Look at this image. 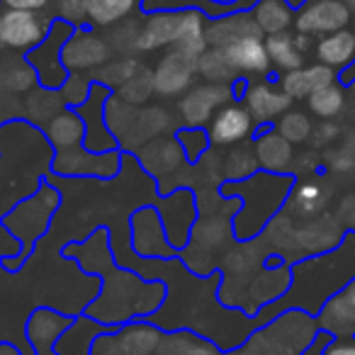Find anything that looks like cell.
<instances>
[{
    "label": "cell",
    "instance_id": "6da1fadb",
    "mask_svg": "<svg viewBox=\"0 0 355 355\" xmlns=\"http://www.w3.org/2000/svg\"><path fill=\"white\" fill-rule=\"evenodd\" d=\"M64 258H73L85 268V272L103 275V295L88 304L85 316L98 324L119 329L139 319H148L161 309L166 300V285L161 280H141V275L112 261L110 251V234L105 229H95L93 236L83 243H69L64 248Z\"/></svg>",
    "mask_w": 355,
    "mask_h": 355
},
{
    "label": "cell",
    "instance_id": "7a4b0ae2",
    "mask_svg": "<svg viewBox=\"0 0 355 355\" xmlns=\"http://www.w3.org/2000/svg\"><path fill=\"white\" fill-rule=\"evenodd\" d=\"M295 185V175L290 173H266L258 171L253 178L241 183H222V198H239L241 209L234 217V236L236 241H253L266 227L282 212L287 198Z\"/></svg>",
    "mask_w": 355,
    "mask_h": 355
},
{
    "label": "cell",
    "instance_id": "3957f363",
    "mask_svg": "<svg viewBox=\"0 0 355 355\" xmlns=\"http://www.w3.org/2000/svg\"><path fill=\"white\" fill-rule=\"evenodd\" d=\"M316 334V316L302 309H285L258 326L241 345L251 355H302Z\"/></svg>",
    "mask_w": 355,
    "mask_h": 355
},
{
    "label": "cell",
    "instance_id": "277c9868",
    "mask_svg": "<svg viewBox=\"0 0 355 355\" xmlns=\"http://www.w3.org/2000/svg\"><path fill=\"white\" fill-rule=\"evenodd\" d=\"M61 195L56 188H51L49 183H42V188L35 195L25 198L22 202H17L10 212L3 217V227L22 243V256L20 261H10V258H3V268H8L10 272H15L17 268L25 263V258L32 253L35 243L49 229L51 219H54L56 209H59Z\"/></svg>",
    "mask_w": 355,
    "mask_h": 355
},
{
    "label": "cell",
    "instance_id": "5b68a950",
    "mask_svg": "<svg viewBox=\"0 0 355 355\" xmlns=\"http://www.w3.org/2000/svg\"><path fill=\"white\" fill-rule=\"evenodd\" d=\"M76 32L73 25L64 20H54L46 40L42 42L37 49H32L27 54V61L32 64V69L37 71V78H40L42 88L49 90H61V85L69 78V71L64 69V61H61V49L69 42V37Z\"/></svg>",
    "mask_w": 355,
    "mask_h": 355
},
{
    "label": "cell",
    "instance_id": "8992f818",
    "mask_svg": "<svg viewBox=\"0 0 355 355\" xmlns=\"http://www.w3.org/2000/svg\"><path fill=\"white\" fill-rule=\"evenodd\" d=\"M122 148H112L105 153H93L85 146L59 151L51 161V171L61 178H114L122 168Z\"/></svg>",
    "mask_w": 355,
    "mask_h": 355
},
{
    "label": "cell",
    "instance_id": "52a82bcc",
    "mask_svg": "<svg viewBox=\"0 0 355 355\" xmlns=\"http://www.w3.org/2000/svg\"><path fill=\"white\" fill-rule=\"evenodd\" d=\"M129 229H132V248L139 258H146V261L178 258V251L171 246V241L166 236L158 207L146 205V207L137 209L132 214V219H129Z\"/></svg>",
    "mask_w": 355,
    "mask_h": 355
},
{
    "label": "cell",
    "instance_id": "ba28073f",
    "mask_svg": "<svg viewBox=\"0 0 355 355\" xmlns=\"http://www.w3.org/2000/svg\"><path fill=\"white\" fill-rule=\"evenodd\" d=\"M353 12L345 0H306L295 12V32L321 40L334 32L348 30Z\"/></svg>",
    "mask_w": 355,
    "mask_h": 355
},
{
    "label": "cell",
    "instance_id": "9c48e42d",
    "mask_svg": "<svg viewBox=\"0 0 355 355\" xmlns=\"http://www.w3.org/2000/svg\"><path fill=\"white\" fill-rule=\"evenodd\" d=\"M56 17H44L42 12H0V44L10 51H27L42 44L49 35Z\"/></svg>",
    "mask_w": 355,
    "mask_h": 355
},
{
    "label": "cell",
    "instance_id": "30bf717a",
    "mask_svg": "<svg viewBox=\"0 0 355 355\" xmlns=\"http://www.w3.org/2000/svg\"><path fill=\"white\" fill-rule=\"evenodd\" d=\"M158 214L163 219V229L178 253L183 251L190 241V234L198 222V198L190 188H175L171 195H163L158 205Z\"/></svg>",
    "mask_w": 355,
    "mask_h": 355
},
{
    "label": "cell",
    "instance_id": "8fae6325",
    "mask_svg": "<svg viewBox=\"0 0 355 355\" xmlns=\"http://www.w3.org/2000/svg\"><path fill=\"white\" fill-rule=\"evenodd\" d=\"M61 61H64V69L71 76H83L90 73V71L95 73L107 61H112V51H110L107 40L98 37L85 25L76 27V32L69 37V42L61 49Z\"/></svg>",
    "mask_w": 355,
    "mask_h": 355
},
{
    "label": "cell",
    "instance_id": "7c38bea8",
    "mask_svg": "<svg viewBox=\"0 0 355 355\" xmlns=\"http://www.w3.org/2000/svg\"><path fill=\"white\" fill-rule=\"evenodd\" d=\"M234 100L232 85H193L183 98L178 100V114L183 127H198L202 129L205 124L209 127L212 117Z\"/></svg>",
    "mask_w": 355,
    "mask_h": 355
},
{
    "label": "cell",
    "instance_id": "4fadbf2b",
    "mask_svg": "<svg viewBox=\"0 0 355 355\" xmlns=\"http://www.w3.org/2000/svg\"><path fill=\"white\" fill-rule=\"evenodd\" d=\"M198 76V56L180 49H168L153 66V93L158 98H183Z\"/></svg>",
    "mask_w": 355,
    "mask_h": 355
},
{
    "label": "cell",
    "instance_id": "5bb4252c",
    "mask_svg": "<svg viewBox=\"0 0 355 355\" xmlns=\"http://www.w3.org/2000/svg\"><path fill=\"white\" fill-rule=\"evenodd\" d=\"M110 95H112V90H110L107 85L93 83L88 100L76 110L85 122L83 146L93 153H105V151H112V148H119L117 139L110 134L107 122H105V105H107Z\"/></svg>",
    "mask_w": 355,
    "mask_h": 355
},
{
    "label": "cell",
    "instance_id": "9a60e30c",
    "mask_svg": "<svg viewBox=\"0 0 355 355\" xmlns=\"http://www.w3.org/2000/svg\"><path fill=\"white\" fill-rule=\"evenodd\" d=\"M137 161L141 163V168L148 175L158 180V190L166 188L168 180L175 173H180L183 163H188L175 137H158L153 141H148L146 146H141L137 151Z\"/></svg>",
    "mask_w": 355,
    "mask_h": 355
},
{
    "label": "cell",
    "instance_id": "2e32d148",
    "mask_svg": "<svg viewBox=\"0 0 355 355\" xmlns=\"http://www.w3.org/2000/svg\"><path fill=\"white\" fill-rule=\"evenodd\" d=\"M256 122H253L251 112L246 110V105L241 103H229L219 110L212 117L207 127L209 144L219 148H232L243 144L248 137H253L256 132Z\"/></svg>",
    "mask_w": 355,
    "mask_h": 355
},
{
    "label": "cell",
    "instance_id": "e0dca14e",
    "mask_svg": "<svg viewBox=\"0 0 355 355\" xmlns=\"http://www.w3.org/2000/svg\"><path fill=\"white\" fill-rule=\"evenodd\" d=\"M316 324L334 338H355V277L324 302Z\"/></svg>",
    "mask_w": 355,
    "mask_h": 355
},
{
    "label": "cell",
    "instance_id": "ac0fdd59",
    "mask_svg": "<svg viewBox=\"0 0 355 355\" xmlns=\"http://www.w3.org/2000/svg\"><path fill=\"white\" fill-rule=\"evenodd\" d=\"M334 188L326 178L321 175H306L292 185V193L285 202V214L292 219H314L319 214H326Z\"/></svg>",
    "mask_w": 355,
    "mask_h": 355
},
{
    "label": "cell",
    "instance_id": "d6986e66",
    "mask_svg": "<svg viewBox=\"0 0 355 355\" xmlns=\"http://www.w3.org/2000/svg\"><path fill=\"white\" fill-rule=\"evenodd\" d=\"M292 103L295 100L280 88V85L266 83V80H258V83H251L248 80V88L243 93V105L251 112L256 127H270L272 122L282 117L287 110H292Z\"/></svg>",
    "mask_w": 355,
    "mask_h": 355
},
{
    "label": "cell",
    "instance_id": "ffe728a7",
    "mask_svg": "<svg viewBox=\"0 0 355 355\" xmlns=\"http://www.w3.org/2000/svg\"><path fill=\"white\" fill-rule=\"evenodd\" d=\"M183 22V10H156L144 15L139 32V54H151L158 49H173Z\"/></svg>",
    "mask_w": 355,
    "mask_h": 355
},
{
    "label": "cell",
    "instance_id": "44dd1931",
    "mask_svg": "<svg viewBox=\"0 0 355 355\" xmlns=\"http://www.w3.org/2000/svg\"><path fill=\"white\" fill-rule=\"evenodd\" d=\"M253 151H256L258 166L266 173H290L295 163V148L277 129L261 127L253 137Z\"/></svg>",
    "mask_w": 355,
    "mask_h": 355
},
{
    "label": "cell",
    "instance_id": "7402d4cb",
    "mask_svg": "<svg viewBox=\"0 0 355 355\" xmlns=\"http://www.w3.org/2000/svg\"><path fill=\"white\" fill-rule=\"evenodd\" d=\"M227 59L239 73V78L251 80L253 76H268L270 73V56L266 49V37H243V40L229 44Z\"/></svg>",
    "mask_w": 355,
    "mask_h": 355
},
{
    "label": "cell",
    "instance_id": "603a6c76",
    "mask_svg": "<svg viewBox=\"0 0 355 355\" xmlns=\"http://www.w3.org/2000/svg\"><path fill=\"white\" fill-rule=\"evenodd\" d=\"M73 324V319L56 309H49V306H40V309L32 311V316L27 319L25 334L27 340L32 343V348L37 353H44V350H54L56 340L61 338L69 326Z\"/></svg>",
    "mask_w": 355,
    "mask_h": 355
},
{
    "label": "cell",
    "instance_id": "cb8c5ba5",
    "mask_svg": "<svg viewBox=\"0 0 355 355\" xmlns=\"http://www.w3.org/2000/svg\"><path fill=\"white\" fill-rule=\"evenodd\" d=\"M243 37H263L251 10L227 12L217 20H209L207 25V44L217 46V49H227L229 44L243 40Z\"/></svg>",
    "mask_w": 355,
    "mask_h": 355
},
{
    "label": "cell",
    "instance_id": "d4e9b609",
    "mask_svg": "<svg viewBox=\"0 0 355 355\" xmlns=\"http://www.w3.org/2000/svg\"><path fill=\"white\" fill-rule=\"evenodd\" d=\"M173 124V117L168 110L163 107H141L137 114V119H134L132 129H129L127 137L119 141V148H122V153H132L134 148H141L146 146L148 141H153V139H158L161 134H166L168 129H171Z\"/></svg>",
    "mask_w": 355,
    "mask_h": 355
},
{
    "label": "cell",
    "instance_id": "484cf974",
    "mask_svg": "<svg viewBox=\"0 0 355 355\" xmlns=\"http://www.w3.org/2000/svg\"><path fill=\"white\" fill-rule=\"evenodd\" d=\"M163 340V329L148 319H139L114 329V343L122 355H156Z\"/></svg>",
    "mask_w": 355,
    "mask_h": 355
},
{
    "label": "cell",
    "instance_id": "4316f807",
    "mask_svg": "<svg viewBox=\"0 0 355 355\" xmlns=\"http://www.w3.org/2000/svg\"><path fill=\"white\" fill-rule=\"evenodd\" d=\"M336 83V71H331L324 64H311V66H302L297 71L280 76V88L290 95L292 100H306L311 93H316L324 85Z\"/></svg>",
    "mask_w": 355,
    "mask_h": 355
},
{
    "label": "cell",
    "instance_id": "83f0119b",
    "mask_svg": "<svg viewBox=\"0 0 355 355\" xmlns=\"http://www.w3.org/2000/svg\"><path fill=\"white\" fill-rule=\"evenodd\" d=\"M105 331H110V326L98 324V321L85 314L78 316V319H73V324L61 334V338L56 340L54 353L56 355H90L93 343Z\"/></svg>",
    "mask_w": 355,
    "mask_h": 355
},
{
    "label": "cell",
    "instance_id": "f1b7e54d",
    "mask_svg": "<svg viewBox=\"0 0 355 355\" xmlns=\"http://www.w3.org/2000/svg\"><path fill=\"white\" fill-rule=\"evenodd\" d=\"M35 88H40V78L27 56L17 54H0V90L12 98L17 95H30Z\"/></svg>",
    "mask_w": 355,
    "mask_h": 355
},
{
    "label": "cell",
    "instance_id": "f546056e",
    "mask_svg": "<svg viewBox=\"0 0 355 355\" xmlns=\"http://www.w3.org/2000/svg\"><path fill=\"white\" fill-rule=\"evenodd\" d=\"M316 64L329 66L331 71H345L355 64V37L350 30H340L321 37L314 44Z\"/></svg>",
    "mask_w": 355,
    "mask_h": 355
},
{
    "label": "cell",
    "instance_id": "4dcf8cb0",
    "mask_svg": "<svg viewBox=\"0 0 355 355\" xmlns=\"http://www.w3.org/2000/svg\"><path fill=\"white\" fill-rule=\"evenodd\" d=\"M44 134L49 139V144L54 146V151H71V148L83 146L85 141V122L76 110L66 107L64 112H59L49 124L44 127Z\"/></svg>",
    "mask_w": 355,
    "mask_h": 355
},
{
    "label": "cell",
    "instance_id": "1f68e13d",
    "mask_svg": "<svg viewBox=\"0 0 355 355\" xmlns=\"http://www.w3.org/2000/svg\"><path fill=\"white\" fill-rule=\"evenodd\" d=\"M295 12L287 0H256L251 8V15L263 37L290 32V27H295Z\"/></svg>",
    "mask_w": 355,
    "mask_h": 355
},
{
    "label": "cell",
    "instance_id": "d6a6232c",
    "mask_svg": "<svg viewBox=\"0 0 355 355\" xmlns=\"http://www.w3.org/2000/svg\"><path fill=\"white\" fill-rule=\"evenodd\" d=\"M156 355H222V348L195 331L178 329L171 334H163Z\"/></svg>",
    "mask_w": 355,
    "mask_h": 355
},
{
    "label": "cell",
    "instance_id": "836d02e7",
    "mask_svg": "<svg viewBox=\"0 0 355 355\" xmlns=\"http://www.w3.org/2000/svg\"><path fill=\"white\" fill-rule=\"evenodd\" d=\"M66 110V103L61 98V90H49V88H35L30 95H25L22 103V117L27 122L37 124V127H46L51 119L59 112Z\"/></svg>",
    "mask_w": 355,
    "mask_h": 355
},
{
    "label": "cell",
    "instance_id": "e575fe53",
    "mask_svg": "<svg viewBox=\"0 0 355 355\" xmlns=\"http://www.w3.org/2000/svg\"><path fill=\"white\" fill-rule=\"evenodd\" d=\"M137 12H144V0H90L88 25L114 27L124 20H132Z\"/></svg>",
    "mask_w": 355,
    "mask_h": 355
},
{
    "label": "cell",
    "instance_id": "d590c367",
    "mask_svg": "<svg viewBox=\"0 0 355 355\" xmlns=\"http://www.w3.org/2000/svg\"><path fill=\"white\" fill-rule=\"evenodd\" d=\"M266 49L268 56H270V66L275 71H280V73H290V71H297L304 66L306 56L300 51L295 35H290V32L266 37Z\"/></svg>",
    "mask_w": 355,
    "mask_h": 355
},
{
    "label": "cell",
    "instance_id": "8d00e7d4",
    "mask_svg": "<svg viewBox=\"0 0 355 355\" xmlns=\"http://www.w3.org/2000/svg\"><path fill=\"white\" fill-rule=\"evenodd\" d=\"M306 103H309L311 114H316L321 122H331V119H336L345 110L348 90H345L343 83H331V85L319 88L316 93H311L309 98H306Z\"/></svg>",
    "mask_w": 355,
    "mask_h": 355
},
{
    "label": "cell",
    "instance_id": "74e56055",
    "mask_svg": "<svg viewBox=\"0 0 355 355\" xmlns=\"http://www.w3.org/2000/svg\"><path fill=\"white\" fill-rule=\"evenodd\" d=\"M198 76L205 78V83L214 85H234L239 80V73L227 59V51L217 46H209L198 59Z\"/></svg>",
    "mask_w": 355,
    "mask_h": 355
},
{
    "label": "cell",
    "instance_id": "f35d334b",
    "mask_svg": "<svg viewBox=\"0 0 355 355\" xmlns=\"http://www.w3.org/2000/svg\"><path fill=\"white\" fill-rule=\"evenodd\" d=\"M258 171H261V166H258L253 144L251 146H232V151H227L222 158L224 183H227V180L229 183H241V180L253 178Z\"/></svg>",
    "mask_w": 355,
    "mask_h": 355
},
{
    "label": "cell",
    "instance_id": "ab89813d",
    "mask_svg": "<svg viewBox=\"0 0 355 355\" xmlns=\"http://www.w3.org/2000/svg\"><path fill=\"white\" fill-rule=\"evenodd\" d=\"M141 61L137 59V56H119V59L114 61H107V64L103 66V69L95 71L90 78H93V83H100V85H107L110 90L114 93V88H122L127 80H132L134 76L141 71Z\"/></svg>",
    "mask_w": 355,
    "mask_h": 355
},
{
    "label": "cell",
    "instance_id": "60d3db41",
    "mask_svg": "<svg viewBox=\"0 0 355 355\" xmlns=\"http://www.w3.org/2000/svg\"><path fill=\"white\" fill-rule=\"evenodd\" d=\"M137 114H139V110L134 107V105L124 103V100L117 98L114 93L110 95L107 105H105V122H107L110 134L117 139V144L129 134V129H132Z\"/></svg>",
    "mask_w": 355,
    "mask_h": 355
},
{
    "label": "cell",
    "instance_id": "b9f144b4",
    "mask_svg": "<svg viewBox=\"0 0 355 355\" xmlns=\"http://www.w3.org/2000/svg\"><path fill=\"white\" fill-rule=\"evenodd\" d=\"M139 32H141V20L132 17L112 27L107 35L110 51L117 56H137L139 54Z\"/></svg>",
    "mask_w": 355,
    "mask_h": 355
},
{
    "label": "cell",
    "instance_id": "7bdbcfd3",
    "mask_svg": "<svg viewBox=\"0 0 355 355\" xmlns=\"http://www.w3.org/2000/svg\"><path fill=\"white\" fill-rule=\"evenodd\" d=\"M275 129L295 146V144H306L314 134V124H311L309 114L302 110H287L280 119L275 122Z\"/></svg>",
    "mask_w": 355,
    "mask_h": 355
},
{
    "label": "cell",
    "instance_id": "ee69618b",
    "mask_svg": "<svg viewBox=\"0 0 355 355\" xmlns=\"http://www.w3.org/2000/svg\"><path fill=\"white\" fill-rule=\"evenodd\" d=\"M175 139L178 144H180V148H183L185 153V161L190 163V166H195V163L202 161V156L209 151V134L207 129H198V127H183L175 132Z\"/></svg>",
    "mask_w": 355,
    "mask_h": 355
},
{
    "label": "cell",
    "instance_id": "f6af8a7d",
    "mask_svg": "<svg viewBox=\"0 0 355 355\" xmlns=\"http://www.w3.org/2000/svg\"><path fill=\"white\" fill-rule=\"evenodd\" d=\"M151 95H156V93H153V71H148V69H141L132 80H127V83L117 90V98H122L124 103L134 105V107L144 105Z\"/></svg>",
    "mask_w": 355,
    "mask_h": 355
},
{
    "label": "cell",
    "instance_id": "bcb514c9",
    "mask_svg": "<svg viewBox=\"0 0 355 355\" xmlns=\"http://www.w3.org/2000/svg\"><path fill=\"white\" fill-rule=\"evenodd\" d=\"M88 8L90 0H54L56 20H64L73 27L88 25Z\"/></svg>",
    "mask_w": 355,
    "mask_h": 355
},
{
    "label": "cell",
    "instance_id": "7dc6e473",
    "mask_svg": "<svg viewBox=\"0 0 355 355\" xmlns=\"http://www.w3.org/2000/svg\"><path fill=\"white\" fill-rule=\"evenodd\" d=\"M90 88H93V78H85V76H69L66 83L61 85V98H64L66 107L78 110L80 105L88 100Z\"/></svg>",
    "mask_w": 355,
    "mask_h": 355
},
{
    "label": "cell",
    "instance_id": "c3c4849f",
    "mask_svg": "<svg viewBox=\"0 0 355 355\" xmlns=\"http://www.w3.org/2000/svg\"><path fill=\"white\" fill-rule=\"evenodd\" d=\"M336 219L343 224L345 234H355V190L345 193L338 200V207H336Z\"/></svg>",
    "mask_w": 355,
    "mask_h": 355
},
{
    "label": "cell",
    "instance_id": "681fc988",
    "mask_svg": "<svg viewBox=\"0 0 355 355\" xmlns=\"http://www.w3.org/2000/svg\"><path fill=\"white\" fill-rule=\"evenodd\" d=\"M338 137H340V127L331 119V122H321L319 127H314V134H311L309 141L314 146H326V144L338 141Z\"/></svg>",
    "mask_w": 355,
    "mask_h": 355
},
{
    "label": "cell",
    "instance_id": "f907efd6",
    "mask_svg": "<svg viewBox=\"0 0 355 355\" xmlns=\"http://www.w3.org/2000/svg\"><path fill=\"white\" fill-rule=\"evenodd\" d=\"M3 10H17V12H42L51 6V0H0Z\"/></svg>",
    "mask_w": 355,
    "mask_h": 355
},
{
    "label": "cell",
    "instance_id": "816d5d0a",
    "mask_svg": "<svg viewBox=\"0 0 355 355\" xmlns=\"http://www.w3.org/2000/svg\"><path fill=\"white\" fill-rule=\"evenodd\" d=\"M12 117H22V105L17 103V98L0 90V124H6Z\"/></svg>",
    "mask_w": 355,
    "mask_h": 355
},
{
    "label": "cell",
    "instance_id": "f5cc1de1",
    "mask_svg": "<svg viewBox=\"0 0 355 355\" xmlns=\"http://www.w3.org/2000/svg\"><path fill=\"white\" fill-rule=\"evenodd\" d=\"M324 355H355V338H334Z\"/></svg>",
    "mask_w": 355,
    "mask_h": 355
},
{
    "label": "cell",
    "instance_id": "db71d44e",
    "mask_svg": "<svg viewBox=\"0 0 355 355\" xmlns=\"http://www.w3.org/2000/svg\"><path fill=\"white\" fill-rule=\"evenodd\" d=\"M331 340H334V336L326 334V331H319V334L314 336V340L309 343V348H306L302 355H324V350L329 348Z\"/></svg>",
    "mask_w": 355,
    "mask_h": 355
},
{
    "label": "cell",
    "instance_id": "11a10c76",
    "mask_svg": "<svg viewBox=\"0 0 355 355\" xmlns=\"http://www.w3.org/2000/svg\"><path fill=\"white\" fill-rule=\"evenodd\" d=\"M214 6H224V8H241V10H251L256 0H209Z\"/></svg>",
    "mask_w": 355,
    "mask_h": 355
},
{
    "label": "cell",
    "instance_id": "9f6ffc18",
    "mask_svg": "<svg viewBox=\"0 0 355 355\" xmlns=\"http://www.w3.org/2000/svg\"><path fill=\"white\" fill-rule=\"evenodd\" d=\"M295 42H297V46H300V51L302 54H309V49L314 46V42H311V37H306V35H300V32H295Z\"/></svg>",
    "mask_w": 355,
    "mask_h": 355
},
{
    "label": "cell",
    "instance_id": "6f0895ef",
    "mask_svg": "<svg viewBox=\"0 0 355 355\" xmlns=\"http://www.w3.org/2000/svg\"><path fill=\"white\" fill-rule=\"evenodd\" d=\"M0 355H22V350L12 343H0Z\"/></svg>",
    "mask_w": 355,
    "mask_h": 355
},
{
    "label": "cell",
    "instance_id": "680465c9",
    "mask_svg": "<svg viewBox=\"0 0 355 355\" xmlns=\"http://www.w3.org/2000/svg\"><path fill=\"white\" fill-rule=\"evenodd\" d=\"M224 355H251V353H248V350L243 348V345H239V348H232V350H227V353H224Z\"/></svg>",
    "mask_w": 355,
    "mask_h": 355
},
{
    "label": "cell",
    "instance_id": "91938a15",
    "mask_svg": "<svg viewBox=\"0 0 355 355\" xmlns=\"http://www.w3.org/2000/svg\"><path fill=\"white\" fill-rule=\"evenodd\" d=\"M287 3H290L292 8H302L306 3V0H287Z\"/></svg>",
    "mask_w": 355,
    "mask_h": 355
},
{
    "label": "cell",
    "instance_id": "94428289",
    "mask_svg": "<svg viewBox=\"0 0 355 355\" xmlns=\"http://www.w3.org/2000/svg\"><path fill=\"white\" fill-rule=\"evenodd\" d=\"M348 93H350V98H353V100H355V80H353V83H350V85H348Z\"/></svg>",
    "mask_w": 355,
    "mask_h": 355
},
{
    "label": "cell",
    "instance_id": "6125c7cd",
    "mask_svg": "<svg viewBox=\"0 0 355 355\" xmlns=\"http://www.w3.org/2000/svg\"><path fill=\"white\" fill-rule=\"evenodd\" d=\"M345 6L350 8V12H355V0H345Z\"/></svg>",
    "mask_w": 355,
    "mask_h": 355
},
{
    "label": "cell",
    "instance_id": "be15d7a7",
    "mask_svg": "<svg viewBox=\"0 0 355 355\" xmlns=\"http://www.w3.org/2000/svg\"><path fill=\"white\" fill-rule=\"evenodd\" d=\"M350 32H353V37H355V12H353V20H350Z\"/></svg>",
    "mask_w": 355,
    "mask_h": 355
},
{
    "label": "cell",
    "instance_id": "e7e4bbea",
    "mask_svg": "<svg viewBox=\"0 0 355 355\" xmlns=\"http://www.w3.org/2000/svg\"><path fill=\"white\" fill-rule=\"evenodd\" d=\"M37 355H56L54 350H44V353H37Z\"/></svg>",
    "mask_w": 355,
    "mask_h": 355
},
{
    "label": "cell",
    "instance_id": "03108f58",
    "mask_svg": "<svg viewBox=\"0 0 355 355\" xmlns=\"http://www.w3.org/2000/svg\"><path fill=\"white\" fill-rule=\"evenodd\" d=\"M0 49H3V44H0Z\"/></svg>",
    "mask_w": 355,
    "mask_h": 355
}]
</instances>
